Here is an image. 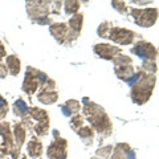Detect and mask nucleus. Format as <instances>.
<instances>
[{"label": "nucleus", "instance_id": "nucleus-23", "mask_svg": "<svg viewBox=\"0 0 159 159\" xmlns=\"http://www.w3.org/2000/svg\"><path fill=\"white\" fill-rule=\"evenodd\" d=\"M113 151V147L111 146H105V147H101L96 151V155L92 157L90 159H109L110 154Z\"/></svg>", "mask_w": 159, "mask_h": 159}, {"label": "nucleus", "instance_id": "nucleus-32", "mask_svg": "<svg viewBox=\"0 0 159 159\" xmlns=\"http://www.w3.org/2000/svg\"><path fill=\"white\" fill-rule=\"evenodd\" d=\"M61 2H54L53 3V8H52V13H54V15H57V13H60V8H61Z\"/></svg>", "mask_w": 159, "mask_h": 159}, {"label": "nucleus", "instance_id": "nucleus-24", "mask_svg": "<svg viewBox=\"0 0 159 159\" xmlns=\"http://www.w3.org/2000/svg\"><path fill=\"white\" fill-rule=\"evenodd\" d=\"M70 127L73 129L74 131H77L78 129H81L84 126V117L80 116V114H76V116H73L72 119H70Z\"/></svg>", "mask_w": 159, "mask_h": 159}, {"label": "nucleus", "instance_id": "nucleus-26", "mask_svg": "<svg viewBox=\"0 0 159 159\" xmlns=\"http://www.w3.org/2000/svg\"><path fill=\"white\" fill-rule=\"evenodd\" d=\"M65 13L66 15H73L77 13L80 9V2H65Z\"/></svg>", "mask_w": 159, "mask_h": 159}, {"label": "nucleus", "instance_id": "nucleus-3", "mask_svg": "<svg viewBox=\"0 0 159 159\" xmlns=\"http://www.w3.org/2000/svg\"><path fill=\"white\" fill-rule=\"evenodd\" d=\"M48 80L49 77L45 73L40 72L32 66H28L25 72V77H24V82H23V90L27 94H29V96H32L33 93L37 92L39 88L41 89V86Z\"/></svg>", "mask_w": 159, "mask_h": 159}, {"label": "nucleus", "instance_id": "nucleus-21", "mask_svg": "<svg viewBox=\"0 0 159 159\" xmlns=\"http://www.w3.org/2000/svg\"><path fill=\"white\" fill-rule=\"evenodd\" d=\"M28 106H27V103L23 101L21 98H19L16 102H15V105H13V114L16 117H20V118H24V117H27V114H28Z\"/></svg>", "mask_w": 159, "mask_h": 159}, {"label": "nucleus", "instance_id": "nucleus-10", "mask_svg": "<svg viewBox=\"0 0 159 159\" xmlns=\"http://www.w3.org/2000/svg\"><path fill=\"white\" fill-rule=\"evenodd\" d=\"M82 20H84L82 13H76L70 20H69L66 41L72 43V41H74V40L80 36V33H81V28H82Z\"/></svg>", "mask_w": 159, "mask_h": 159}, {"label": "nucleus", "instance_id": "nucleus-20", "mask_svg": "<svg viewBox=\"0 0 159 159\" xmlns=\"http://www.w3.org/2000/svg\"><path fill=\"white\" fill-rule=\"evenodd\" d=\"M78 137L82 139V142L85 145H92L93 142V138H94V133H93V129L90 126H82L81 129L77 130Z\"/></svg>", "mask_w": 159, "mask_h": 159}, {"label": "nucleus", "instance_id": "nucleus-33", "mask_svg": "<svg viewBox=\"0 0 159 159\" xmlns=\"http://www.w3.org/2000/svg\"><path fill=\"white\" fill-rule=\"evenodd\" d=\"M4 56H6V48H4L2 41H0V60H2Z\"/></svg>", "mask_w": 159, "mask_h": 159}, {"label": "nucleus", "instance_id": "nucleus-8", "mask_svg": "<svg viewBox=\"0 0 159 159\" xmlns=\"http://www.w3.org/2000/svg\"><path fill=\"white\" fill-rule=\"evenodd\" d=\"M137 33L133 31H129V29L125 28H119V27H110L107 33V39L113 40L114 43L121 44V45H129L134 41Z\"/></svg>", "mask_w": 159, "mask_h": 159}, {"label": "nucleus", "instance_id": "nucleus-7", "mask_svg": "<svg viewBox=\"0 0 159 159\" xmlns=\"http://www.w3.org/2000/svg\"><path fill=\"white\" fill-rule=\"evenodd\" d=\"M53 137L54 141L49 145L48 147V158L49 159H66V147L68 142L66 139L60 137L57 130H53Z\"/></svg>", "mask_w": 159, "mask_h": 159}, {"label": "nucleus", "instance_id": "nucleus-25", "mask_svg": "<svg viewBox=\"0 0 159 159\" xmlns=\"http://www.w3.org/2000/svg\"><path fill=\"white\" fill-rule=\"evenodd\" d=\"M49 130V121H41L37 122L36 127H34V131H36L37 135H45Z\"/></svg>", "mask_w": 159, "mask_h": 159}, {"label": "nucleus", "instance_id": "nucleus-9", "mask_svg": "<svg viewBox=\"0 0 159 159\" xmlns=\"http://www.w3.org/2000/svg\"><path fill=\"white\" fill-rule=\"evenodd\" d=\"M131 53L138 56L139 58H142L143 61H155V58L158 56L157 48L151 43H147V41L137 43L134 48H131Z\"/></svg>", "mask_w": 159, "mask_h": 159}, {"label": "nucleus", "instance_id": "nucleus-5", "mask_svg": "<svg viewBox=\"0 0 159 159\" xmlns=\"http://www.w3.org/2000/svg\"><path fill=\"white\" fill-rule=\"evenodd\" d=\"M49 2H27V12L32 21L37 24H48L51 23V19H48L49 15Z\"/></svg>", "mask_w": 159, "mask_h": 159}, {"label": "nucleus", "instance_id": "nucleus-13", "mask_svg": "<svg viewBox=\"0 0 159 159\" xmlns=\"http://www.w3.org/2000/svg\"><path fill=\"white\" fill-rule=\"evenodd\" d=\"M49 32H51L52 36L56 39V41H58L60 44H64V43L66 41L68 24H65V23H56V24H52L51 28H49Z\"/></svg>", "mask_w": 159, "mask_h": 159}, {"label": "nucleus", "instance_id": "nucleus-14", "mask_svg": "<svg viewBox=\"0 0 159 159\" xmlns=\"http://www.w3.org/2000/svg\"><path fill=\"white\" fill-rule=\"evenodd\" d=\"M114 72H116L118 78H121L122 81L127 84V81L135 73V68L133 66V64H130V65H114Z\"/></svg>", "mask_w": 159, "mask_h": 159}, {"label": "nucleus", "instance_id": "nucleus-6", "mask_svg": "<svg viewBox=\"0 0 159 159\" xmlns=\"http://www.w3.org/2000/svg\"><path fill=\"white\" fill-rule=\"evenodd\" d=\"M131 16L135 24H138L139 27L148 28V27H152L157 23L158 9L157 8H145V9L131 8Z\"/></svg>", "mask_w": 159, "mask_h": 159}, {"label": "nucleus", "instance_id": "nucleus-30", "mask_svg": "<svg viewBox=\"0 0 159 159\" xmlns=\"http://www.w3.org/2000/svg\"><path fill=\"white\" fill-rule=\"evenodd\" d=\"M111 6L114 9H117L119 13H126V11H127V7L123 2H111Z\"/></svg>", "mask_w": 159, "mask_h": 159}, {"label": "nucleus", "instance_id": "nucleus-28", "mask_svg": "<svg viewBox=\"0 0 159 159\" xmlns=\"http://www.w3.org/2000/svg\"><path fill=\"white\" fill-rule=\"evenodd\" d=\"M142 70L143 72H147V73H150V74H154L157 72V64H155V61H143V64H142Z\"/></svg>", "mask_w": 159, "mask_h": 159}, {"label": "nucleus", "instance_id": "nucleus-1", "mask_svg": "<svg viewBox=\"0 0 159 159\" xmlns=\"http://www.w3.org/2000/svg\"><path fill=\"white\" fill-rule=\"evenodd\" d=\"M82 103H84V116L90 122V127L94 129L102 137L110 135V133L113 130L111 122L109 119L107 114L105 113V110H103V107L92 102L88 97L82 98Z\"/></svg>", "mask_w": 159, "mask_h": 159}, {"label": "nucleus", "instance_id": "nucleus-34", "mask_svg": "<svg viewBox=\"0 0 159 159\" xmlns=\"http://www.w3.org/2000/svg\"><path fill=\"white\" fill-rule=\"evenodd\" d=\"M21 159H27V157H23V158H21Z\"/></svg>", "mask_w": 159, "mask_h": 159}, {"label": "nucleus", "instance_id": "nucleus-2", "mask_svg": "<svg viewBox=\"0 0 159 159\" xmlns=\"http://www.w3.org/2000/svg\"><path fill=\"white\" fill-rule=\"evenodd\" d=\"M155 76L142 70L141 76L131 85V99L138 105H143L151 97L154 86H155Z\"/></svg>", "mask_w": 159, "mask_h": 159}, {"label": "nucleus", "instance_id": "nucleus-29", "mask_svg": "<svg viewBox=\"0 0 159 159\" xmlns=\"http://www.w3.org/2000/svg\"><path fill=\"white\" fill-rule=\"evenodd\" d=\"M7 113H8V102L2 97V94H0V119L6 117Z\"/></svg>", "mask_w": 159, "mask_h": 159}, {"label": "nucleus", "instance_id": "nucleus-16", "mask_svg": "<svg viewBox=\"0 0 159 159\" xmlns=\"http://www.w3.org/2000/svg\"><path fill=\"white\" fill-rule=\"evenodd\" d=\"M13 137H15V145H16V147L21 148L24 141H25V127H24V125H21V122L20 123H16L15 125V131H13Z\"/></svg>", "mask_w": 159, "mask_h": 159}, {"label": "nucleus", "instance_id": "nucleus-4", "mask_svg": "<svg viewBox=\"0 0 159 159\" xmlns=\"http://www.w3.org/2000/svg\"><path fill=\"white\" fill-rule=\"evenodd\" d=\"M20 150L16 147L8 122H0V155L6 157L11 154L12 159L19 157Z\"/></svg>", "mask_w": 159, "mask_h": 159}, {"label": "nucleus", "instance_id": "nucleus-27", "mask_svg": "<svg viewBox=\"0 0 159 159\" xmlns=\"http://www.w3.org/2000/svg\"><path fill=\"white\" fill-rule=\"evenodd\" d=\"M113 25L111 23H109V21H103L101 25L98 27L97 29V33H98V36L99 37H103V39H107V33H109V29H110V27Z\"/></svg>", "mask_w": 159, "mask_h": 159}, {"label": "nucleus", "instance_id": "nucleus-17", "mask_svg": "<svg viewBox=\"0 0 159 159\" xmlns=\"http://www.w3.org/2000/svg\"><path fill=\"white\" fill-rule=\"evenodd\" d=\"M43 152V145L40 142V139H37L36 137H33L28 143V154L32 158H39Z\"/></svg>", "mask_w": 159, "mask_h": 159}, {"label": "nucleus", "instance_id": "nucleus-12", "mask_svg": "<svg viewBox=\"0 0 159 159\" xmlns=\"http://www.w3.org/2000/svg\"><path fill=\"white\" fill-rule=\"evenodd\" d=\"M111 159H137L135 152L127 143H118L113 150Z\"/></svg>", "mask_w": 159, "mask_h": 159}, {"label": "nucleus", "instance_id": "nucleus-31", "mask_svg": "<svg viewBox=\"0 0 159 159\" xmlns=\"http://www.w3.org/2000/svg\"><path fill=\"white\" fill-rule=\"evenodd\" d=\"M7 74H8V69L6 66V64L0 62V78H6Z\"/></svg>", "mask_w": 159, "mask_h": 159}, {"label": "nucleus", "instance_id": "nucleus-19", "mask_svg": "<svg viewBox=\"0 0 159 159\" xmlns=\"http://www.w3.org/2000/svg\"><path fill=\"white\" fill-rule=\"evenodd\" d=\"M7 69L11 76H17L20 73V60L17 56H8L7 57Z\"/></svg>", "mask_w": 159, "mask_h": 159}, {"label": "nucleus", "instance_id": "nucleus-18", "mask_svg": "<svg viewBox=\"0 0 159 159\" xmlns=\"http://www.w3.org/2000/svg\"><path fill=\"white\" fill-rule=\"evenodd\" d=\"M58 98V93L56 90H52V92H40L37 94V99L40 102L45 103V105H52L57 101Z\"/></svg>", "mask_w": 159, "mask_h": 159}, {"label": "nucleus", "instance_id": "nucleus-11", "mask_svg": "<svg viewBox=\"0 0 159 159\" xmlns=\"http://www.w3.org/2000/svg\"><path fill=\"white\" fill-rule=\"evenodd\" d=\"M93 49H94V53L105 60H114L122 52L121 48L113 47L110 44H97V45H94Z\"/></svg>", "mask_w": 159, "mask_h": 159}, {"label": "nucleus", "instance_id": "nucleus-22", "mask_svg": "<svg viewBox=\"0 0 159 159\" xmlns=\"http://www.w3.org/2000/svg\"><path fill=\"white\" fill-rule=\"evenodd\" d=\"M29 116H31L33 119H36L37 122H41V121H49V117H48V113L43 109H39V107H31L28 110Z\"/></svg>", "mask_w": 159, "mask_h": 159}, {"label": "nucleus", "instance_id": "nucleus-15", "mask_svg": "<svg viewBox=\"0 0 159 159\" xmlns=\"http://www.w3.org/2000/svg\"><path fill=\"white\" fill-rule=\"evenodd\" d=\"M60 107H61L62 114L65 117H73L80 111L81 106H80V102L76 101V99H69V101H66V103H64Z\"/></svg>", "mask_w": 159, "mask_h": 159}]
</instances>
